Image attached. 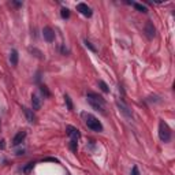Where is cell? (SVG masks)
I'll use <instances>...</instances> for the list:
<instances>
[{"mask_svg":"<svg viewBox=\"0 0 175 175\" xmlns=\"http://www.w3.org/2000/svg\"><path fill=\"white\" fill-rule=\"evenodd\" d=\"M84 43H85V46H86V48H89V49L92 51V52H97V49H96V48H94V46L92 45V43H89V41H88V40H85Z\"/></svg>","mask_w":175,"mask_h":175,"instance_id":"cell-19","label":"cell"},{"mask_svg":"<svg viewBox=\"0 0 175 175\" xmlns=\"http://www.w3.org/2000/svg\"><path fill=\"white\" fill-rule=\"evenodd\" d=\"M66 131H67V136L70 137L71 139H75V141H77V139L81 137L79 131L75 129V127H73V126H67V127H66Z\"/></svg>","mask_w":175,"mask_h":175,"instance_id":"cell-9","label":"cell"},{"mask_svg":"<svg viewBox=\"0 0 175 175\" xmlns=\"http://www.w3.org/2000/svg\"><path fill=\"white\" fill-rule=\"evenodd\" d=\"M0 148H1V149H3V148H4V141H3V139L0 141Z\"/></svg>","mask_w":175,"mask_h":175,"instance_id":"cell-24","label":"cell"},{"mask_svg":"<svg viewBox=\"0 0 175 175\" xmlns=\"http://www.w3.org/2000/svg\"><path fill=\"white\" fill-rule=\"evenodd\" d=\"M60 51L63 52V54H68V49H66L65 46H60Z\"/></svg>","mask_w":175,"mask_h":175,"instance_id":"cell-23","label":"cell"},{"mask_svg":"<svg viewBox=\"0 0 175 175\" xmlns=\"http://www.w3.org/2000/svg\"><path fill=\"white\" fill-rule=\"evenodd\" d=\"M10 63L12 66L18 65V51H17V49L11 51V54H10Z\"/></svg>","mask_w":175,"mask_h":175,"instance_id":"cell-12","label":"cell"},{"mask_svg":"<svg viewBox=\"0 0 175 175\" xmlns=\"http://www.w3.org/2000/svg\"><path fill=\"white\" fill-rule=\"evenodd\" d=\"M144 30H145V34H147L148 38H153L155 36H156V28L153 26V23L150 21H148L147 23H145V26H144Z\"/></svg>","mask_w":175,"mask_h":175,"instance_id":"cell-6","label":"cell"},{"mask_svg":"<svg viewBox=\"0 0 175 175\" xmlns=\"http://www.w3.org/2000/svg\"><path fill=\"white\" fill-rule=\"evenodd\" d=\"M99 86H100V89L103 90L104 93H108L110 92V88H108V85L104 81H99Z\"/></svg>","mask_w":175,"mask_h":175,"instance_id":"cell-14","label":"cell"},{"mask_svg":"<svg viewBox=\"0 0 175 175\" xmlns=\"http://www.w3.org/2000/svg\"><path fill=\"white\" fill-rule=\"evenodd\" d=\"M86 99H88V103L90 104V107L93 110L100 111L101 114H105V100H104L100 94H97L94 92H88Z\"/></svg>","mask_w":175,"mask_h":175,"instance_id":"cell-1","label":"cell"},{"mask_svg":"<svg viewBox=\"0 0 175 175\" xmlns=\"http://www.w3.org/2000/svg\"><path fill=\"white\" fill-rule=\"evenodd\" d=\"M65 101H66V104H67V108L71 111L73 110V101H71V99H70L68 94H65Z\"/></svg>","mask_w":175,"mask_h":175,"instance_id":"cell-15","label":"cell"},{"mask_svg":"<svg viewBox=\"0 0 175 175\" xmlns=\"http://www.w3.org/2000/svg\"><path fill=\"white\" fill-rule=\"evenodd\" d=\"M25 138H26V131L21 130V131L17 133V134L14 136V138H12V145L17 147V145H19V144L23 142V139H25Z\"/></svg>","mask_w":175,"mask_h":175,"instance_id":"cell-8","label":"cell"},{"mask_svg":"<svg viewBox=\"0 0 175 175\" xmlns=\"http://www.w3.org/2000/svg\"><path fill=\"white\" fill-rule=\"evenodd\" d=\"M22 111H23V114H25V116H26V119H28L29 123H34V122H36V115L33 114L32 110H29V108L23 107V108H22Z\"/></svg>","mask_w":175,"mask_h":175,"instance_id":"cell-10","label":"cell"},{"mask_svg":"<svg viewBox=\"0 0 175 175\" xmlns=\"http://www.w3.org/2000/svg\"><path fill=\"white\" fill-rule=\"evenodd\" d=\"M116 105H118V108H119V111H121L122 114H123V116H125L126 119H129V121H131L133 119V114H131V110H130L127 105H126L123 101H121V100H118L116 101Z\"/></svg>","mask_w":175,"mask_h":175,"instance_id":"cell-4","label":"cell"},{"mask_svg":"<svg viewBox=\"0 0 175 175\" xmlns=\"http://www.w3.org/2000/svg\"><path fill=\"white\" fill-rule=\"evenodd\" d=\"M70 148H71L73 152H77V141H75V139H71V141H70Z\"/></svg>","mask_w":175,"mask_h":175,"instance_id":"cell-21","label":"cell"},{"mask_svg":"<svg viewBox=\"0 0 175 175\" xmlns=\"http://www.w3.org/2000/svg\"><path fill=\"white\" fill-rule=\"evenodd\" d=\"M131 175H139V172H138V167H137V166H134V167H133Z\"/></svg>","mask_w":175,"mask_h":175,"instance_id":"cell-22","label":"cell"},{"mask_svg":"<svg viewBox=\"0 0 175 175\" xmlns=\"http://www.w3.org/2000/svg\"><path fill=\"white\" fill-rule=\"evenodd\" d=\"M32 105H33V110H40L41 108V99L37 94L32 96Z\"/></svg>","mask_w":175,"mask_h":175,"instance_id":"cell-11","label":"cell"},{"mask_svg":"<svg viewBox=\"0 0 175 175\" xmlns=\"http://www.w3.org/2000/svg\"><path fill=\"white\" fill-rule=\"evenodd\" d=\"M40 90H41V93H43L44 96H46V97H49V96H51V92L48 90V88H46V86L41 85V86H40Z\"/></svg>","mask_w":175,"mask_h":175,"instance_id":"cell-17","label":"cell"},{"mask_svg":"<svg viewBox=\"0 0 175 175\" xmlns=\"http://www.w3.org/2000/svg\"><path fill=\"white\" fill-rule=\"evenodd\" d=\"M43 36H44V40L48 41V43H54L55 41V32L49 26H45L43 29Z\"/></svg>","mask_w":175,"mask_h":175,"instance_id":"cell-7","label":"cell"},{"mask_svg":"<svg viewBox=\"0 0 175 175\" xmlns=\"http://www.w3.org/2000/svg\"><path fill=\"white\" fill-rule=\"evenodd\" d=\"M82 116L85 119V125L88 126V129H90L92 131H96V133L103 131V125H101V122L96 116H93L92 114H82Z\"/></svg>","mask_w":175,"mask_h":175,"instance_id":"cell-2","label":"cell"},{"mask_svg":"<svg viewBox=\"0 0 175 175\" xmlns=\"http://www.w3.org/2000/svg\"><path fill=\"white\" fill-rule=\"evenodd\" d=\"M77 11H79L81 14L85 15V17H88V18H90L92 14H93L92 8H90L88 4H85V3H78V4H77Z\"/></svg>","mask_w":175,"mask_h":175,"instance_id":"cell-5","label":"cell"},{"mask_svg":"<svg viewBox=\"0 0 175 175\" xmlns=\"http://www.w3.org/2000/svg\"><path fill=\"white\" fill-rule=\"evenodd\" d=\"M159 138L163 142H168L171 139V129L168 127V125L164 121H160V123H159Z\"/></svg>","mask_w":175,"mask_h":175,"instance_id":"cell-3","label":"cell"},{"mask_svg":"<svg viewBox=\"0 0 175 175\" xmlns=\"http://www.w3.org/2000/svg\"><path fill=\"white\" fill-rule=\"evenodd\" d=\"M60 15H62V18L67 19L68 17H70V11H68V8H62V11H60Z\"/></svg>","mask_w":175,"mask_h":175,"instance_id":"cell-18","label":"cell"},{"mask_svg":"<svg viewBox=\"0 0 175 175\" xmlns=\"http://www.w3.org/2000/svg\"><path fill=\"white\" fill-rule=\"evenodd\" d=\"M29 51H30L32 54H36V55H34V56H37V57H38V59H43V54H41V51H38V49H37V48H30V49H29Z\"/></svg>","mask_w":175,"mask_h":175,"instance_id":"cell-16","label":"cell"},{"mask_svg":"<svg viewBox=\"0 0 175 175\" xmlns=\"http://www.w3.org/2000/svg\"><path fill=\"white\" fill-rule=\"evenodd\" d=\"M131 4L133 6H134V8H136V10H138L139 12H147V7H145V6H142V4H139V3H133L131 1Z\"/></svg>","mask_w":175,"mask_h":175,"instance_id":"cell-13","label":"cell"},{"mask_svg":"<svg viewBox=\"0 0 175 175\" xmlns=\"http://www.w3.org/2000/svg\"><path fill=\"white\" fill-rule=\"evenodd\" d=\"M34 167V163H28V166H26L25 168H23V172H26V174H29L30 172V170Z\"/></svg>","mask_w":175,"mask_h":175,"instance_id":"cell-20","label":"cell"}]
</instances>
